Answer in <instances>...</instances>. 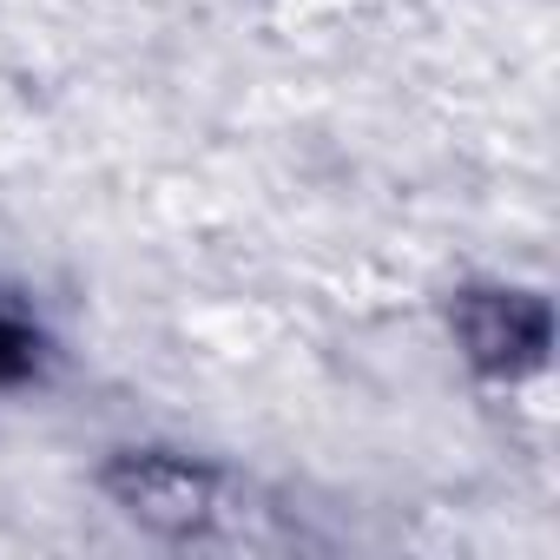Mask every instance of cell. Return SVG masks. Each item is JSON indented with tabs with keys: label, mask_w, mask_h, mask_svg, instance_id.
Here are the masks:
<instances>
[{
	"label": "cell",
	"mask_w": 560,
	"mask_h": 560,
	"mask_svg": "<svg viewBox=\"0 0 560 560\" xmlns=\"http://www.w3.org/2000/svg\"><path fill=\"white\" fill-rule=\"evenodd\" d=\"M448 330L462 343V357L481 370V376H534L547 363V343H553V311L534 298V291H462L455 311H448Z\"/></svg>",
	"instance_id": "cell-1"
},
{
	"label": "cell",
	"mask_w": 560,
	"mask_h": 560,
	"mask_svg": "<svg viewBox=\"0 0 560 560\" xmlns=\"http://www.w3.org/2000/svg\"><path fill=\"white\" fill-rule=\"evenodd\" d=\"M106 494L152 534H211L218 508H224V488L211 468L185 462V455H119L106 468Z\"/></svg>",
	"instance_id": "cell-2"
},
{
	"label": "cell",
	"mask_w": 560,
	"mask_h": 560,
	"mask_svg": "<svg viewBox=\"0 0 560 560\" xmlns=\"http://www.w3.org/2000/svg\"><path fill=\"white\" fill-rule=\"evenodd\" d=\"M34 370H40V330H34V317L21 304L0 298V389L27 383Z\"/></svg>",
	"instance_id": "cell-3"
}]
</instances>
